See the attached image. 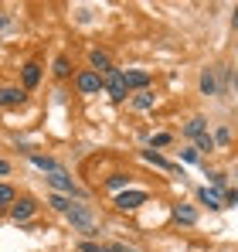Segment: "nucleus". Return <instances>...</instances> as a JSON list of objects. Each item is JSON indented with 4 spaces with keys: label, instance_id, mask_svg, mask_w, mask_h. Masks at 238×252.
Instances as JSON below:
<instances>
[{
    "label": "nucleus",
    "instance_id": "4468645a",
    "mask_svg": "<svg viewBox=\"0 0 238 252\" xmlns=\"http://www.w3.org/2000/svg\"><path fill=\"white\" fill-rule=\"evenodd\" d=\"M89 68H92V72H99V75L106 79V75L116 68V62H113V55H109L106 48H92V51H89Z\"/></svg>",
    "mask_w": 238,
    "mask_h": 252
},
{
    "label": "nucleus",
    "instance_id": "ddd939ff",
    "mask_svg": "<svg viewBox=\"0 0 238 252\" xmlns=\"http://www.w3.org/2000/svg\"><path fill=\"white\" fill-rule=\"evenodd\" d=\"M28 106V92L21 85H0V109H21Z\"/></svg>",
    "mask_w": 238,
    "mask_h": 252
},
{
    "label": "nucleus",
    "instance_id": "c756f323",
    "mask_svg": "<svg viewBox=\"0 0 238 252\" xmlns=\"http://www.w3.org/2000/svg\"><path fill=\"white\" fill-rule=\"evenodd\" d=\"M10 174H14V160L0 154V181H3V177H10Z\"/></svg>",
    "mask_w": 238,
    "mask_h": 252
},
{
    "label": "nucleus",
    "instance_id": "c85d7f7f",
    "mask_svg": "<svg viewBox=\"0 0 238 252\" xmlns=\"http://www.w3.org/2000/svg\"><path fill=\"white\" fill-rule=\"evenodd\" d=\"M221 201H225V208H238V188H228L221 194Z\"/></svg>",
    "mask_w": 238,
    "mask_h": 252
},
{
    "label": "nucleus",
    "instance_id": "6ab92c4d",
    "mask_svg": "<svg viewBox=\"0 0 238 252\" xmlns=\"http://www.w3.org/2000/svg\"><path fill=\"white\" fill-rule=\"evenodd\" d=\"M129 109H133V113H153V109H157V92L147 89V92L129 95Z\"/></svg>",
    "mask_w": 238,
    "mask_h": 252
},
{
    "label": "nucleus",
    "instance_id": "a878e982",
    "mask_svg": "<svg viewBox=\"0 0 238 252\" xmlns=\"http://www.w3.org/2000/svg\"><path fill=\"white\" fill-rule=\"evenodd\" d=\"M214 68H218V89H221V99H225V92L232 85V68L228 65H214Z\"/></svg>",
    "mask_w": 238,
    "mask_h": 252
},
{
    "label": "nucleus",
    "instance_id": "4be33fe9",
    "mask_svg": "<svg viewBox=\"0 0 238 252\" xmlns=\"http://www.w3.org/2000/svg\"><path fill=\"white\" fill-rule=\"evenodd\" d=\"M17 201V188L10 181H0V215H7V208Z\"/></svg>",
    "mask_w": 238,
    "mask_h": 252
},
{
    "label": "nucleus",
    "instance_id": "f03ea898",
    "mask_svg": "<svg viewBox=\"0 0 238 252\" xmlns=\"http://www.w3.org/2000/svg\"><path fill=\"white\" fill-rule=\"evenodd\" d=\"M44 184H48V191H55V194H65V198H72V201H89V191H85V188H79V181H75L68 170L44 174Z\"/></svg>",
    "mask_w": 238,
    "mask_h": 252
},
{
    "label": "nucleus",
    "instance_id": "2f4dec72",
    "mask_svg": "<svg viewBox=\"0 0 238 252\" xmlns=\"http://www.w3.org/2000/svg\"><path fill=\"white\" fill-rule=\"evenodd\" d=\"M232 31H235V34H238V3H235V7H232Z\"/></svg>",
    "mask_w": 238,
    "mask_h": 252
},
{
    "label": "nucleus",
    "instance_id": "20e7f679",
    "mask_svg": "<svg viewBox=\"0 0 238 252\" xmlns=\"http://www.w3.org/2000/svg\"><path fill=\"white\" fill-rule=\"evenodd\" d=\"M72 82H75V92H79L82 99H92V95L106 92V79H102L99 72H92V68H79Z\"/></svg>",
    "mask_w": 238,
    "mask_h": 252
},
{
    "label": "nucleus",
    "instance_id": "f257e3e1",
    "mask_svg": "<svg viewBox=\"0 0 238 252\" xmlns=\"http://www.w3.org/2000/svg\"><path fill=\"white\" fill-rule=\"evenodd\" d=\"M65 221H68L72 232L82 235V242H99V239H102V221L95 218V208H92L89 201H75L72 211L65 215Z\"/></svg>",
    "mask_w": 238,
    "mask_h": 252
},
{
    "label": "nucleus",
    "instance_id": "f8f14e48",
    "mask_svg": "<svg viewBox=\"0 0 238 252\" xmlns=\"http://www.w3.org/2000/svg\"><path fill=\"white\" fill-rule=\"evenodd\" d=\"M51 75H55V82H72L75 79V62H72L68 51H58L51 58Z\"/></svg>",
    "mask_w": 238,
    "mask_h": 252
},
{
    "label": "nucleus",
    "instance_id": "7c9ffc66",
    "mask_svg": "<svg viewBox=\"0 0 238 252\" xmlns=\"http://www.w3.org/2000/svg\"><path fill=\"white\" fill-rule=\"evenodd\" d=\"M106 249L109 252H143V249H136V246H126V242H106Z\"/></svg>",
    "mask_w": 238,
    "mask_h": 252
},
{
    "label": "nucleus",
    "instance_id": "7ed1b4c3",
    "mask_svg": "<svg viewBox=\"0 0 238 252\" xmlns=\"http://www.w3.org/2000/svg\"><path fill=\"white\" fill-rule=\"evenodd\" d=\"M38 211H41L38 198H31V194H17V201L7 208V218H10L14 225H31V221L38 218Z\"/></svg>",
    "mask_w": 238,
    "mask_h": 252
},
{
    "label": "nucleus",
    "instance_id": "39448f33",
    "mask_svg": "<svg viewBox=\"0 0 238 252\" xmlns=\"http://www.w3.org/2000/svg\"><path fill=\"white\" fill-rule=\"evenodd\" d=\"M147 201H150V191H143V188H129V191H119V194H113V208L122 211V215L140 211Z\"/></svg>",
    "mask_w": 238,
    "mask_h": 252
},
{
    "label": "nucleus",
    "instance_id": "bb28decb",
    "mask_svg": "<svg viewBox=\"0 0 238 252\" xmlns=\"http://www.w3.org/2000/svg\"><path fill=\"white\" fill-rule=\"evenodd\" d=\"M180 160H184V164H204V157H201L198 150H194V147H191V143H187V147H184V150H180Z\"/></svg>",
    "mask_w": 238,
    "mask_h": 252
},
{
    "label": "nucleus",
    "instance_id": "a211bd4d",
    "mask_svg": "<svg viewBox=\"0 0 238 252\" xmlns=\"http://www.w3.org/2000/svg\"><path fill=\"white\" fill-rule=\"evenodd\" d=\"M28 164H31V167H38L41 174H55V170H65V164H61L58 157H51V154H41V150L28 157Z\"/></svg>",
    "mask_w": 238,
    "mask_h": 252
},
{
    "label": "nucleus",
    "instance_id": "f3484780",
    "mask_svg": "<svg viewBox=\"0 0 238 252\" xmlns=\"http://www.w3.org/2000/svg\"><path fill=\"white\" fill-rule=\"evenodd\" d=\"M102 188L109 191V194H119V191H129L133 188V174L129 170H113L106 181H102Z\"/></svg>",
    "mask_w": 238,
    "mask_h": 252
},
{
    "label": "nucleus",
    "instance_id": "1a4fd4ad",
    "mask_svg": "<svg viewBox=\"0 0 238 252\" xmlns=\"http://www.w3.org/2000/svg\"><path fill=\"white\" fill-rule=\"evenodd\" d=\"M122 79H126V89H129V95L153 89V72H147V68H122Z\"/></svg>",
    "mask_w": 238,
    "mask_h": 252
},
{
    "label": "nucleus",
    "instance_id": "2eb2a0df",
    "mask_svg": "<svg viewBox=\"0 0 238 252\" xmlns=\"http://www.w3.org/2000/svg\"><path fill=\"white\" fill-rule=\"evenodd\" d=\"M208 133V116H201V113H194V116H187L184 123H180V136L187 140V143H194L198 136H204Z\"/></svg>",
    "mask_w": 238,
    "mask_h": 252
},
{
    "label": "nucleus",
    "instance_id": "6e6552de",
    "mask_svg": "<svg viewBox=\"0 0 238 252\" xmlns=\"http://www.w3.org/2000/svg\"><path fill=\"white\" fill-rule=\"evenodd\" d=\"M170 218H174V225H180V228H194L201 221V208L191 205V201H174V205H170Z\"/></svg>",
    "mask_w": 238,
    "mask_h": 252
},
{
    "label": "nucleus",
    "instance_id": "b1692460",
    "mask_svg": "<svg viewBox=\"0 0 238 252\" xmlns=\"http://www.w3.org/2000/svg\"><path fill=\"white\" fill-rule=\"evenodd\" d=\"M204 174L211 177V188H214V191H221V194L228 191V174H225V170H211V167H208Z\"/></svg>",
    "mask_w": 238,
    "mask_h": 252
},
{
    "label": "nucleus",
    "instance_id": "473e14b6",
    "mask_svg": "<svg viewBox=\"0 0 238 252\" xmlns=\"http://www.w3.org/2000/svg\"><path fill=\"white\" fill-rule=\"evenodd\" d=\"M10 28V14H0V31H7Z\"/></svg>",
    "mask_w": 238,
    "mask_h": 252
},
{
    "label": "nucleus",
    "instance_id": "0eeeda50",
    "mask_svg": "<svg viewBox=\"0 0 238 252\" xmlns=\"http://www.w3.org/2000/svg\"><path fill=\"white\" fill-rule=\"evenodd\" d=\"M106 95H109V102H113V106L129 102V89H126V79H122V68H119V65L106 75Z\"/></svg>",
    "mask_w": 238,
    "mask_h": 252
},
{
    "label": "nucleus",
    "instance_id": "cd10ccee",
    "mask_svg": "<svg viewBox=\"0 0 238 252\" xmlns=\"http://www.w3.org/2000/svg\"><path fill=\"white\" fill-rule=\"evenodd\" d=\"M75 249H79V252H109V249H106V242H82V239H79Z\"/></svg>",
    "mask_w": 238,
    "mask_h": 252
},
{
    "label": "nucleus",
    "instance_id": "9d476101",
    "mask_svg": "<svg viewBox=\"0 0 238 252\" xmlns=\"http://www.w3.org/2000/svg\"><path fill=\"white\" fill-rule=\"evenodd\" d=\"M140 160H143V164H150V167H157V170H167V174H180V177H184V167H180V164H174L170 157H163L160 150H150V147H143V150H140Z\"/></svg>",
    "mask_w": 238,
    "mask_h": 252
},
{
    "label": "nucleus",
    "instance_id": "aec40b11",
    "mask_svg": "<svg viewBox=\"0 0 238 252\" xmlns=\"http://www.w3.org/2000/svg\"><path fill=\"white\" fill-rule=\"evenodd\" d=\"M72 205H75V201H72V198H65V194H55V191H48V194H44V208L51 211V215H61V218H65V215L72 211Z\"/></svg>",
    "mask_w": 238,
    "mask_h": 252
},
{
    "label": "nucleus",
    "instance_id": "dca6fc26",
    "mask_svg": "<svg viewBox=\"0 0 238 252\" xmlns=\"http://www.w3.org/2000/svg\"><path fill=\"white\" fill-rule=\"evenodd\" d=\"M194 198H198L201 208H208V211H221V208H225L221 191H214V188H208V184H201L198 191H194Z\"/></svg>",
    "mask_w": 238,
    "mask_h": 252
},
{
    "label": "nucleus",
    "instance_id": "5701e85b",
    "mask_svg": "<svg viewBox=\"0 0 238 252\" xmlns=\"http://www.w3.org/2000/svg\"><path fill=\"white\" fill-rule=\"evenodd\" d=\"M191 147H194V150H198L201 157H204V160H208V157H211V154H218V147H214V136H211V129H208V133H204V136H198V140H194V143H191Z\"/></svg>",
    "mask_w": 238,
    "mask_h": 252
},
{
    "label": "nucleus",
    "instance_id": "9b49d317",
    "mask_svg": "<svg viewBox=\"0 0 238 252\" xmlns=\"http://www.w3.org/2000/svg\"><path fill=\"white\" fill-rule=\"evenodd\" d=\"M198 92L208 99H221V89H218V68L214 65H204L198 72Z\"/></svg>",
    "mask_w": 238,
    "mask_h": 252
},
{
    "label": "nucleus",
    "instance_id": "412c9836",
    "mask_svg": "<svg viewBox=\"0 0 238 252\" xmlns=\"http://www.w3.org/2000/svg\"><path fill=\"white\" fill-rule=\"evenodd\" d=\"M211 136H214V147H218V150H228L232 140H235V133H232V126H228V123H218Z\"/></svg>",
    "mask_w": 238,
    "mask_h": 252
},
{
    "label": "nucleus",
    "instance_id": "393cba45",
    "mask_svg": "<svg viewBox=\"0 0 238 252\" xmlns=\"http://www.w3.org/2000/svg\"><path fill=\"white\" fill-rule=\"evenodd\" d=\"M174 143V133H150V150H163V147H170Z\"/></svg>",
    "mask_w": 238,
    "mask_h": 252
},
{
    "label": "nucleus",
    "instance_id": "423d86ee",
    "mask_svg": "<svg viewBox=\"0 0 238 252\" xmlns=\"http://www.w3.org/2000/svg\"><path fill=\"white\" fill-rule=\"evenodd\" d=\"M17 79H21V89H24V92H34V89L44 82V65H41L38 58H28V62L17 68Z\"/></svg>",
    "mask_w": 238,
    "mask_h": 252
}]
</instances>
